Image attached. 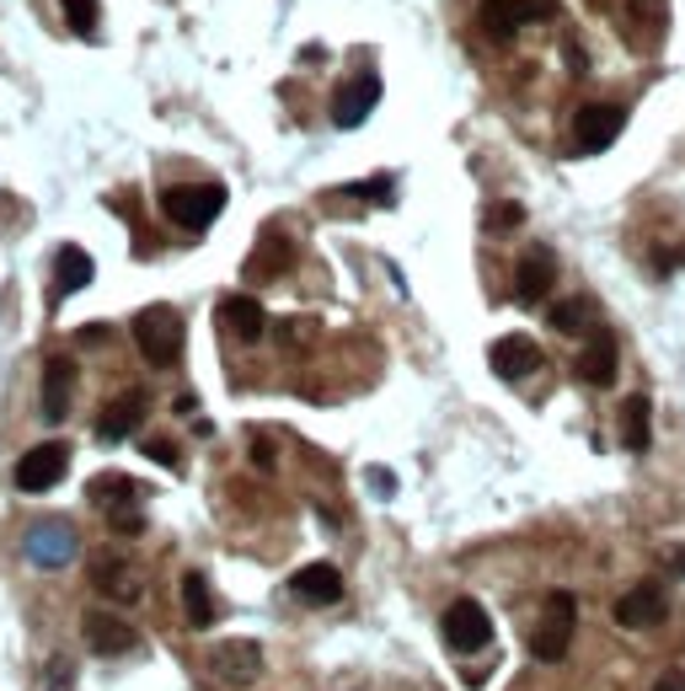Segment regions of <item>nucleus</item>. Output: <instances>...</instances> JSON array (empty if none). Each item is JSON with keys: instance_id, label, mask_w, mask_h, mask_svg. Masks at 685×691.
I'll list each match as a JSON object with an SVG mask.
<instances>
[{"instance_id": "1", "label": "nucleus", "mask_w": 685, "mask_h": 691, "mask_svg": "<svg viewBox=\"0 0 685 691\" xmlns=\"http://www.w3.org/2000/svg\"><path fill=\"white\" fill-rule=\"evenodd\" d=\"M573 632H578V595L573 590H552L541 601V617L531 628V654L541 664H563L573 649Z\"/></svg>"}, {"instance_id": "2", "label": "nucleus", "mask_w": 685, "mask_h": 691, "mask_svg": "<svg viewBox=\"0 0 685 691\" xmlns=\"http://www.w3.org/2000/svg\"><path fill=\"white\" fill-rule=\"evenodd\" d=\"M134 349L150 370H172L182 360V317L172 306H145L134 317Z\"/></svg>"}, {"instance_id": "3", "label": "nucleus", "mask_w": 685, "mask_h": 691, "mask_svg": "<svg viewBox=\"0 0 685 691\" xmlns=\"http://www.w3.org/2000/svg\"><path fill=\"white\" fill-rule=\"evenodd\" d=\"M220 210H225V188H214V182L167 188V193H161V214H167L172 226H182V231H209Z\"/></svg>"}, {"instance_id": "4", "label": "nucleus", "mask_w": 685, "mask_h": 691, "mask_svg": "<svg viewBox=\"0 0 685 691\" xmlns=\"http://www.w3.org/2000/svg\"><path fill=\"white\" fill-rule=\"evenodd\" d=\"M440 632H445V643L455 649V654H482V649H493V617H487V605L472 601V595L450 601Z\"/></svg>"}, {"instance_id": "5", "label": "nucleus", "mask_w": 685, "mask_h": 691, "mask_svg": "<svg viewBox=\"0 0 685 691\" xmlns=\"http://www.w3.org/2000/svg\"><path fill=\"white\" fill-rule=\"evenodd\" d=\"M622 129H626V113L616 108V102H590V108L573 113V146H567V151L573 156L611 151V146L622 140Z\"/></svg>"}, {"instance_id": "6", "label": "nucleus", "mask_w": 685, "mask_h": 691, "mask_svg": "<svg viewBox=\"0 0 685 691\" xmlns=\"http://www.w3.org/2000/svg\"><path fill=\"white\" fill-rule=\"evenodd\" d=\"M64 467H70V445L43 440V445H32V451L17 461L11 482H17V493H49V488L64 478Z\"/></svg>"}, {"instance_id": "7", "label": "nucleus", "mask_w": 685, "mask_h": 691, "mask_svg": "<svg viewBox=\"0 0 685 691\" xmlns=\"http://www.w3.org/2000/svg\"><path fill=\"white\" fill-rule=\"evenodd\" d=\"M81 632H87L91 654H102V660H123V654L140 649V632L129 628L123 617H113V611H87V617H81Z\"/></svg>"}, {"instance_id": "8", "label": "nucleus", "mask_w": 685, "mask_h": 691, "mask_svg": "<svg viewBox=\"0 0 685 691\" xmlns=\"http://www.w3.org/2000/svg\"><path fill=\"white\" fill-rule=\"evenodd\" d=\"M214 675L225 681V687H252L258 675H263V649L252 643V638H231V643H214Z\"/></svg>"}, {"instance_id": "9", "label": "nucleus", "mask_w": 685, "mask_h": 691, "mask_svg": "<svg viewBox=\"0 0 685 691\" xmlns=\"http://www.w3.org/2000/svg\"><path fill=\"white\" fill-rule=\"evenodd\" d=\"M611 617H616V628H626V632H648L669 617V601H664L658 584H637V590H626L622 601L611 605Z\"/></svg>"}, {"instance_id": "10", "label": "nucleus", "mask_w": 685, "mask_h": 691, "mask_svg": "<svg viewBox=\"0 0 685 691\" xmlns=\"http://www.w3.org/2000/svg\"><path fill=\"white\" fill-rule=\"evenodd\" d=\"M487 364H493L498 381H525V375L541 364L536 338H525V332H504V338L487 349Z\"/></svg>"}, {"instance_id": "11", "label": "nucleus", "mask_w": 685, "mask_h": 691, "mask_svg": "<svg viewBox=\"0 0 685 691\" xmlns=\"http://www.w3.org/2000/svg\"><path fill=\"white\" fill-rule=\"evenodd\" d=\"M616 360H622V343H616V332L600 328L584 349H578V381L584 387H616Z\"/></svg>"}, {"instance_id": "12", "label": "nucleus", "mask_w": 685, "mask_h": 691, "mask_svg": "<svg viewBox=\"0 0 685 691\" xmlns=\"http://www.w3.org/2000/svg\"><path fill=\"white\" fill-rule=\"evenodd\" d=\"M140 419H145V391L140 387L119 391V397L102 408V419H97V440H102V445H119V440H129V434L140 429Z\"/></svg>"}, {"instance_id": "13", "label": "nucleus", "mask_w": 685, "mask_h": 691, "mask_svg": "<svg viewBox=\"0 0 685 691\" xmlns=\"http://www.w3.org/2000/svg\"><path fill=\"white\" fill-rule=\"evenodd\" d=\"M552 284H557V258H552V247H531L525 258H520V269H514V296L525 306H536L552 296Z\"/></svg>"}, {"instance_id": "14", "label": "nucleus", "mask_w": 685, "mask_h": 691, "mask_svg": "<svg viewBox=\"0 0 685 691\" xmlns=\"http://www.w3.org/2000/svg\"><path fill=\"white\" fill-rule=\"evenodd\" d=\"M28 558L38 569H60L75 558V531L64 525V520H43V525H32L28 531Z\"/></svg>"}, {"instance_id": "15", "label": "nucleus", "mask_w": 685, "mask_h": 691, "mask_svg": "<svg viewBox=\"0 0 685 691\" xmlns=\"http://www.w3.org/2000/svg\"><path fill=\"white\" fill-rule=\"evenodd\" d=\"M91 584L108 595V601H140V573L129 569V558H119V552H97L91 558Z\"/></svg>"}, {"instance_id": "16", "label": "nucleus", "mask_w": 685, "mask_h": 691, "mask_svg": "<svg viewBox=\"0 0 685 691\" xmlns=\"http://www.w3.org/2000/svg\"><path fill=\"white\" fill-rule=\"evenodd\" d=\"M290 595L305 605H338L343 601V573L332 563H305V569L290 573Z\"/></svg>"}, {"instance_id": "17", "label": "nucleus", "mask_w": 685, "mask_h": 691, "mask_svg": "<svg viewBox=\"0 0 685 691\" xmlns=\"http://www.w3.org/2000/svg\"><path fill=\"white\" fill-rule=\"evenodd\" d=\"M375 102H381V81H375V76H359V81H349V87L332 97V123H338V129H359V123L375 113Z\"/></svg>"}, {"instance_id": "18", "label": "nucleus", "mask_w": 685, "mask_h": 691, "mask_svg": "<svg viewBox=\"0 0 685 691\" xmlns=\"http://www.w3.org/2000/svg\"><path fill=\"white\" fill-rule=\"evenodd\" d=\"M70 397H75V360H49L43 364V419L49 423H64L70 413Z\"/></svg>"}, {"instance_id": "19", "label": "nucleus", "mask_w": 685, "mask_h": 691, "mask_svg": "<svg viewBox=\"0 0 685 691\" xmlns=\"http://www.w3.org/2000/svg\"><path fill=\"white\" fill-rule=\"evenodd\" d=\"M622 445L632 455H643L654 445V402H648L643 391H632L622 402Z\"/></svg>"}, {"instance_id": "20", "label": "nucleus", "mask_w": 685, "mask_h": 691, "mask_svg": "<svg viewBox=\"0 0 685 691\" xmlns=\"http://www.w3.org/2000/svg\"><path fill=\"white\" fill-rule=\"evenodd\" d=\"M220 317H225V328L236 332L241 343H258L269 332V317H263V306L252 301V296H231V301L220 306Z\"/></svg>"}, {"instance_id": "21", "label": "nucleus", "mask_w": 685, "mask_h": 691, "mask_svg": "<svg viewBox=\"0 0 685 691\" xmlns=\"http://www.w3.org/2000/svg\"><path fill=\"white\" fill-rule=\"evenodd\" d=\"M91 258H87V247H60L54 252V290L60 296H75V290H87L91 284Z\"/></svg>"}, {"instance_id": "22", "label": "nucleus", "mask_w": 685, "mask_h": 691, "mask_svg": "<svg viewBox=\"0 0 685 691\" xmlns=\"http://www.w3.org/2000/svg\"><path fill=\"white\" fill-rule=\"evenodd\" d=\"M182 617L188 628H214V595H209V579L204 573H182Z\"/></svg>"}, {"instance_id": "23", "label": "nucleus", "mask_w": 685, "mask_h": 691, "mask_svg": "<svg viewBox=\"0 0 685 691\" xmlns=\"http://www.w3.org/2000/svg\"><path fill=\"white\" fill-rule=\"evenodd\" d=\"M87 499L97 504V510H123V504H140V488L129 478H119V472H108V478H91L87 482Z\"/></svg>"}, {"instance_id": "24", "label": "nucleus", "mask_w": 685, "mask_h": 691, "mask_svg": "<svg viewBox=\"0 0 685 691\" xmlns=\"http://www.w3.org/2000/svg\"><path fill=\"white\" fill-rule=\"evenodd\" d=\"M482 28L493 32L498 43H508L514 32L525 28V22H520V6H514V0H482Z\"/></svg>"}, {"instance_id": "25", "label": "nucleus", "mask_w": 685, "mask_h": 691, "mask_svg": "<svg viewBox=\"0 0 685 691\" xmlns=\"http://www.w3.org/2000/svg\"><path fill=\"white\" fill-rule=\"evenodd\" d=\"M590 322H595V306L578 301V296L563 306H552V328L557 332H578V328H590Z\"/></svg>"}, {"instance_id": "26", "label": "nucleus", "mask_w": 685, "mask_h": 691, "mask_svg": "<svg viewBox=\"0 0 685 691\" xmlns=\"http://www.w3.org/2000/svg\"><path fill=\"white\" fill-rule=\"evenodd\" d=\"M487 231H498V237H508V231H520L525 226V204H514V199H504V204H487Z\"/></svg>"}, {"instance_id": "27", "label": "nucleus", "mask_w": 685, "mask_h": 691, "mask_svg": "<svg viewBox=\"0 0 685 691\" xmlns=\"http://www.w3.org/2000/svg\"><path fill=\"white\" fill-rule=\"evenodd\" d=\"M60 11H64V22L81 32V38L97 32V0H60Z\"/></svg>"}, {"instance_id": "28", "label": "nucleus", "mask_w": 685, "mask_h": 691, "mask_svg": "<svg viewBox=\"0 0 685 691\" xmlns=\"http://www.w3.org/2000/svg\"><path fill=\"white\" fill-rule=\"evenodd\" d=\"M343 193H354V199H370V204H391V178H370V182H349Z\"/></svg>"}, {"instance_id": "29", "label": "nucleus", "mask_w": 685, "mask_h": 691, "mask_svg": "<svg viewBox=\"0 0 685 691\" xmlns=\"http://www.w3.org/2000/svg\"><path fill=\"white\" fill-rule=\"evenodd\" d=\"M108 520H113V531H119V537H140V531H145V514H140V504H123V510H113Z\"/></svg>"}, {"instance_id": "30", "label": "nucleus", "mask_w": 685, "mask_h": 691, "mask_svg": "<svg viewBox=\"0 0 685 691\" xmlns=\"http://www.w3.org/2000/svg\"><path fill=\"white\" fill-rule=\"evenodd\" d=\"M520 6V22L531 28V22H552L557 17V0H514Z\"/></svg>"}, {"instance_id": "31", "label": "nucleus", "mask_w": 685, "mask_h": 691, "mask_svg": "<svg viewBox=\"0 0 685 691\" xmlns=\"http://www.w3.org/2000/svg\"><path fill=\"white\" fill-rule=\"evenodd\" d=\"M145 455L161 461V467H178V445H172V440H145Z\"/></svg>"}, {"instance_id": "32", "label": "nucleus", "mask_w": 685, "mask_h": 691, "mask_svg": "<svg viewBox=\"0 0 685 691\" xmlns=\"http://www.w3.org/2000/svg\"><path fill=\"white\" fill-rule=\"evenodd\" d=\"M567 70H590V49H584V43H578V38H567Z\"/></svg>"}, {"instance_id": "33", "label": "nucleus", "mask_w": 685, "mask_h": 691, "mask_svg": "<svg viewBox=\"0 0 685 691\" xmlns=\"http://www.w3.org/2000/svg\"><path fill=\"white\" fill-rule=\"evenodd\" d=\"M654 691H685V670H669V675H658Z\"/></svg>"}, {"instance_id": "34", "label": "nucleus", "mask_w": 685, "mask_h": 691, "mask_svg": "<svg viewBox=\"0 0 685 691\" xmlns=\"http://www.w3.org/2000/svg\"><path fill=\"white\" fill-rule=\"evenodd\" d=\"M328 60V49H322V43H305V49H300V64H322Z\"/></svg>"}, {"instance_id": "35", "label": "nucleus", "mask_w": 685, "mask_h": 691, "mask_svg": "<svg viewBox=\"0 0 685 691\" xmlns=\"http://www.w3.org/2000/svg\"><path fill=\"white\" fill-rule=\"evenodd\" d=\"M102 338H113V328H102V322H97V328H81V343H102Z\"/></svg>"}, {"instance_id": "36", "label": "nucleus", "mask_w": 685, "mask_h": 691, "mask_svg": "<svg viewBox=\"0 0 685 691\" xmlns=\"http://www.w3.org/2000/svg\"><path fill=\"white\" fill-rule=\"evenodd\" d=\"M675 573H685V547H681V552H675Z\"/></svg>"}]
</instances>
